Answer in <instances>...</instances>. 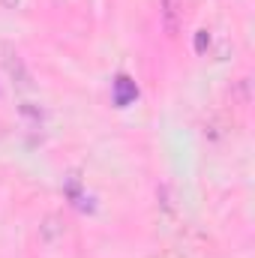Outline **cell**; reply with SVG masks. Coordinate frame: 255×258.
<instances>
[{
  "mask_svg": "<svg viewBox=\"0 0 255 258\" xmlns=\"http://www.w3.org/2000/svg\"><path fill=\"white\" fill-rule=\"evenodd\" d=\"M159 15H162V24L165 30L174 36L180 30V21H183V0H162L159 6Z\"/></svg>",
  "mask_w": 255,
  "mask_h": 258,
  "instance_id": "1",
  "label": "cell"
},
{
  "mask_svg": "<svg viewBox=\"0 0 255 258\" xmlns=\"http://www.w3.org/2000/svg\"><path fill=\"white\" fill-rule=\"evenodd\" d=\"M6 69H9V75H12V81L21 87V90H30L33 87V81H30V72L24 69V63H21V57L18 54H6Z\"/></svg>",
  "mask_w": 255,
  "mask_h": 258,
  "instance_id": "2",
  "label": "cell"
},
{
  "mask_svg": "<svg viewBox=\"0 0 255 258\" xmlns=\"http://www.w3.org/2000/svg\"><path fill=\"white\" fill-rule=\"evenodd\" d=\"M135 96H138L135 81L126 78V75H117V78H114V102H117V105H129Z\"/></svg>",
  "mask_w": 255,
  "mask_h": 258,
  "instance_id": "3",
  "label": "cell"
},
{
  "mask_svg": "<svg viewBox=\"0 0 255 258\" xmlns=\"http://www.w3.org/2000/svg\"><path fill=\"white\" fill-rule=\"evenodd\" d=\"M60 234H63V222H60V216H54V213L45 216L42 225H39V240H42V243H54Z\"/></svg>",
  "mask_w": 255,
  "mask_h": 258,
  "instance_id": "4",
  "label": "cell"
},
{
  "mask_svg": "<svg viewBox=\"0 0 255 258\" xmlns=\"http://www.w3.org/2000/svg\"><path fill=\"white\" fill-rule=\"evenodd\" d=\"M207 42H210L207 30H198V36H195V51H204V48H207Z\"/></svg>",
  "mask_w": 255,
  "mask_h": 258,
  "instance_id": "5",
  "label": "cell"
},
{
  "mask_svg": "<svg viewBox=\"0 0 255 258\" xmlns=\"http://www.w3.org/2000/svg\"><path fill=\"white\" fill-rule=\"evenodd\" d=\"M21 114H27V117H42V111H36V108H30V105H21Z\"/></svg>",
  "mask_w": 255,
  "mask_h": 258,
  "instance_id": "6",
  "label": "cell"
}]
</instances>
